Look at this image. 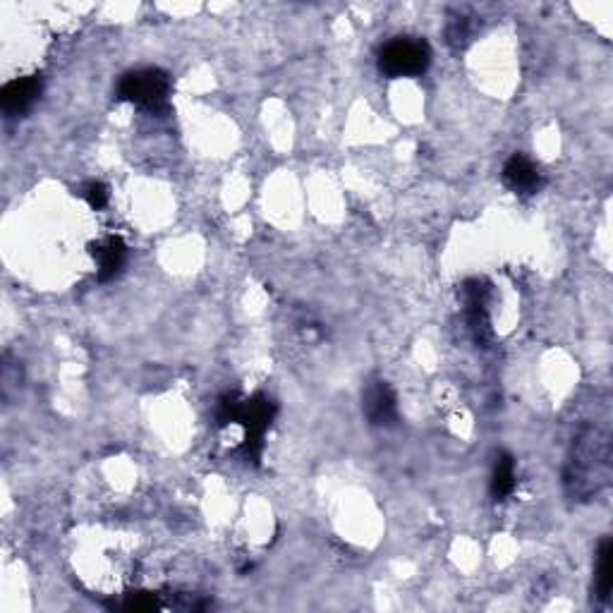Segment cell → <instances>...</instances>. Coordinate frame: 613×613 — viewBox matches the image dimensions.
<instances>
[{
    "mask_svg": "<svg viewBox=\"0 0 613 613\" xmlns=\"http://www.w3.org/2000/svg\"><path fill=\"white\" fill-rule=\"evenodd\" d=\"M472 32H475V27H472L470 17L455 15L451 17V22H448V29H446L448 44H451L453 48H465L467 44H470Z\"/></svg>",
    "mask_w": 613,
    "mask_h": 613,
    "instance_id": "cell-12",
    "label": "cell"
},
{
    "mask_svg": "<svg viewBox=\"0 0 613 613\" xmlns=\"http://www.w3.org/2000/svg\"><path fill=\"white\" fill-rule=\"evenodd\" d=\"M120 609H125V611H156V609H161V604H159V599L154 597V594L135 592V594H127V599L123 604H120Z\"/></svg>",
    "mask_w": 613,
    "mask_h": 613,
    "instance_id": "cell-14",
    "label": "cell"
},
{
    "mask_svg": "<svg viewBox=\"0 0 613 613\" xmlns=\"http://www.w3.org/2000/svg\"><path fill=\"white\" fill-rule=\"evenodd\" d=\"M432 65V48L415 36H398L388 41L379 53V70L391 80L398 77H420Z\"/></svg>",
    "mask_w": 613,
    "mask_h": 613,
    "instance_id": "cell-4",
    "label": "cell"
},
{
    "mask_svg": "<svg viewBox=\"0 0 613 613\" xmlns=\"http://www.w3.org/2000/svg\"><path fill=\"white\" fill-rule=\"evenodd\" d=\"M489 302H491V288L487 281L482 278H470L463 283V305H465V317L467 326H470L472 336L479 345H487L494 336L491 331V314H489Z\"/></svg>",
    "mask_w": 613,
    "mask_h": 613,
    "instance_id": "cell-5",
    "label": "cell"
},
{
    "mask_svg": "<svg viewBox=\"0 0 613 613\" xmlns=\"http://www.w3.org/2000/svg\"><path fill=\"white\" fill-rule=\"evenodd\" d=\"M503 182L515 194H534L544 187V175L523 154H513L503 166Z\"/></svg>",
    "mask_w": 613,
    "mask_h": 613,
    "instance_id": "cell-8",
    "label": "cell"
},
{
    "mask_svg": "<svg viewBox=\"0 0 613 613\" xmlns=\"http://www.w3.org/2000/svg\"><path fill=\"white\" fill-rule=\"evenodd\" d=\"M171 75L159 68L127 72L118 82V99L135 103L142 111L166 113L171 108Z\"/></svg>",
    "mask_w": 613,
    "mask_h": 613,
    "instance_id": "cell-3",
    "label": "cell"
},
{
    "mask_svg": "<svg viewBox=\"0 0 613 613\" xmlns=\"http://www.w3.org/2000/svg\"><path fill=\"white\" fill-rule=\"evenodd\" d=\"M613 590V542L609 537L602 539L597 551V570H594V594L602 604L611 599Z\"/></svg>",
    "mask_w": 613,
    "mask_h": 613,
    "instance_id": "cell-10",
    "label": "cell"
},
{
    "mask_svg": "<svg viewBox=\"0 0 613 613\" xmlns=\"http://www.w3.org/2000/svg\"><path fill=\"white\" fill-rule=\"evenodd\" d=\"M611 479V443L602 429L587 427L570 448L563 484L570 499L590 501Z\"/></svg>",
    "mask_w": 613,
    "mask_h": 613,
    "instance_id": "cell-1",
    "label": "cell"
},
{
    "mask_svg": "<svg viewBox=\"0 0 613 613\" xmlns=\"http://www.w3.org/2000/svg\"><path fill=\"white\" fill-rule=\"evenodd\" d=\"M489 489L494 501H506L515 491V460L511 453H501L499 458H496Z\"/></svg>",
    "mask_w": 613,
    "mask_h": 613,
    "instance_id": "cell-11",
    "label": "cell"
},
{
    "mask_svg": "<svg viewBox=\"0 0 613 613\" xmlns=\"http://www.w3.org/2000/svg\"><path fill=\"white\" fill-rule=\"evenodd\" d=\"M362 410L372 427H393L398 422L396 391L386 381H374L364 391Z\"/></svg>",
    "mask_w": 613,
    "mask_h": 613,
    "instance_id": "cell-6",
    "label": "cell"
},
{
    "mask_svg": "<svg viewBox=\"0 0 613 613\" xmlns=\"http://www.w3.org/2000/svg\"><path fill=\"white\" fill-rule=\"evenodd\" d=\"M84 202H87L94 211H101L108 206V199H111V192H108V187L103 185V182H89V185H84L82 190Z\"/></svg>",
    "mask_w": 613,
    "mask_h": 613,
    "instance_id": "cell-13",
    "label": "cell"
},
{
    "mask_svg": "<svg viewBox=\"0 0 613 613\" xmlns=\"http://www.w3.org/2000/svg\"><path fill=\"white\" fill-rule=\"evenodd\" d=\"M91 257L99 262V281H113L125 266L127 245L120 238H106L91 245Z\"/></svg>",
    "mask_w": 613,
    "mask_h": 613,
    "instance_id": "cell-9",
    "label": "cell"
},
{
    "mask_svg": "<svg viewBox=\"0 0 613 613\" xmlns=\"http://www.w3.org/2000/svg\"><path fill=\"white\" fill-rule=\"evenodd\" d=\"M278 405L269 396L257 393L252 398H242L238 391H230L221 396L216 405V422L218 427H228V424H242L245 429V439L240 443V455L247 463L259 465L264 453L266 432L271 429L276 420Z\"/></svg>",
    "mask_w": 613,
    "mask_h": 613,
    "instance_id": "cell-2",
    "label": "cell"
},
{
    "mask_svg": "<svg viewBox=\"0 0 613 613\" xmlns=\"http://www.w3.org/2000/svg\"><path fill=\"white\" fill-rule=\"evenodd\" d=\"M41 82L39 75H27L17 77V80L8 82L0 91V103H3V111L8 115H22L34 106V101L41 96Z\"/></svg>",
    "mask_w": 613,
    "mask_h": 613,
    "instance_id": "cell-7",
    "label": "cell"
}]
</instances>
